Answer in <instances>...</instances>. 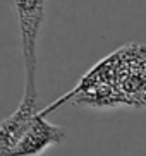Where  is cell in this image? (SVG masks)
Here are the masks:
<instances>
[{"label": "cell", "instance_id": "obj_1", "mask_svg": "<svg viewBox=\"0 0 146 156\" xmlns=\"http://www.w3.org/2000/svg\"><path fill=\"white\" fill-rule=\"evenodd\" d=\"M146 51L143 43H127L98 62L67 94L41 108L48 115L67 101L93 108L144 106Z\"/></svg>", "mask_w": 146, "mask_h": 156}, {"label": "cell", "instance_id": "obj_2", "mask_svg": "<svg viewBox=\"0 0 146 156\" xmlns=\"http://www.w3.org/2000/svg\"><path fill=\"white\" fill-rule=\"evenodd\" d=\"M24 60V89H36V48L45 21V0H12Z\"/></svg>", "mask_w": 146, "mask_h": 156}, {"label": "cell", "instance_id": "obj_3", "mask_svg": "<svg viewBox=\"0 0 146 156\" xmlns=\"http://www.w3.org/2000/svg\"><path fill=\"white\" fill-rule=\"evenodd\" d=\"M38 101H40L38 91H24L23 100L19 103L17 110L14 113H10L5 120L0 122V149L9 147L16 142L21 130L27 124V120L40 110Z\"/></svg>", "mask_w": 146, "mask_h": 156}]
</instances>
